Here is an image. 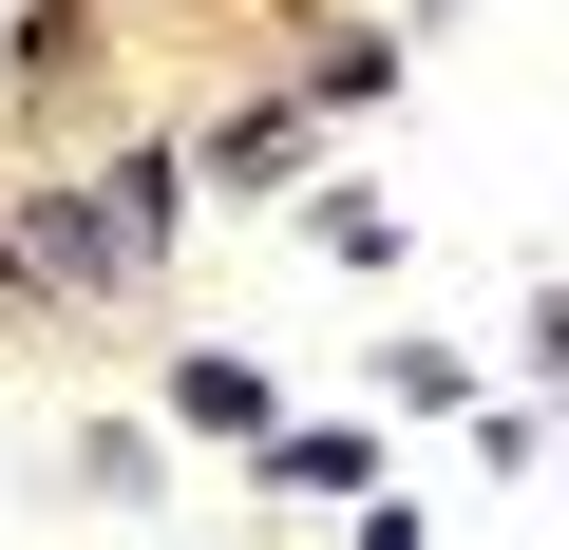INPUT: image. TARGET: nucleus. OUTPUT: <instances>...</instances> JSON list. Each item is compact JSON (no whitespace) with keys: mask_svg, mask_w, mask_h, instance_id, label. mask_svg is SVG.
Returning a JSON list of instances; mask_svg holds the SVG:
<instances>
[{"mask_svg":"<svg viewBox=\"0 0 569 550\" xmlns=\"http://www.w3.org/2000/svg\"><path fill=\"white\" fill-rule=\"evenodd\" d=\"M152 247H171V171H96V190L39 209V266H58V286H133Z\"/></svg>","mask_w":569,"mask_h":550,"instance_id":"nucleus-1","label":"nucleus"},{"mask_svg":"<svg viewBox=\"0 0 569 550\" xmlns=\"http://www.w3.org/2000/svg\"><path fill=\"white\" fill-rule=\"evenodd\" d=\"M171 399H190L209 437H266V380H247V361H171Z\"/></svg>","mask_w":569,"mask_h":550,"instance_id":"nucleus-2","label":"nucleus"}]
</instances>
